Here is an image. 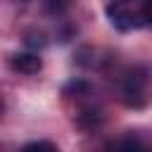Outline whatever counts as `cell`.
<instances>
[{"mask_svg":"<svg viewBox=\"0 0 152 152\" xmlns=\"http://www.w3.org/2000/svg\"><path fill=\"white\" fill-rule=\"evenodd\" d=\"M121 100L131 109H142L152 100V69L145 64H135L126 71L121 81Z\"/></svg>","mask_w":152,"mask_h":152,"instance_id":"cell-1","label":"cell"},{"mask_svg":"<svg viewBox=\"0 0 152 152\" xmlns=\"http://www.w3.org/2000/svg\"><path fill=\"white\" fill-rule=\"evenodd\" d=\"M107 17H109V24L119 31H131V28H138L140 24H145L142 12L128 10L126 2H109L107 5Z\"/></svg>","mask_w":152,"mask_h":152,"instance_id":"cell-2","label":"cell"},{"mask_svg":"<svg viewBox=\"0 0 152 152\" xmlns=\"http://www.w3.org/2000/svg\"><path fill=\"white\" fill-rule=\"evenodd\" d=\"M10 66H12V71H17V74L31 76V74H38V71L43 69V59H40L36 52H14V55L10 57Z\"/></svg>","mask_w":152,"mask_h":152,"instance_id":"cell-3","label":"cell"},{"mask_svg":"<svg viewBox=\"0 0 152 152\" xmlns=\"http://www.w3.org/2000/svg\"><path fill=\"white\" fill-rule=\"evenodd\" d=\"M104 152H145V147H142V142L138 140V138H133V135H126V138H119V140H114Z\"/></svg>","mask_w":152,"mask_h":152,"instance_id":"cell-4","label":"cell"},{"mask_svg":"<svg viewBox=\"0 0 152 152\" xmlns=\"http://www.w3.org/2000/svg\"><path fill=\"white\" fill-rule=\"evenodd\" d=\"M21 152H59V150L48 140H38V142H28Z\"/></svg>","mask_w":152,"mask_h":152,"instance_id":"cell-5","label":"cell"},{"mask_svg":"<svg viewBox=\"0 0 152 152\" xmlns=\"http://www.w3.org/2000/svg\"><path fill=\"white\" fill-rule=\"evenodd\" d=\"M140 12H142V19H145V24H152V0H145Z\"/></svg>","mask_w":152,"mask_h":152,"instance_id":"cell-6","label":"cell"},{"mask_svg":"<svg viewBox=\"0 0 152 152\" xmlns=\"http://www.w3.org/2000/svg\"><path fill=\"white\" fill-rule=\"evenodd\" d=\"M109 2H128V0H109Z\"/></svg>","mask_w":152,"mask_h":152,"instance_id":"cell-7","label":"cell"},{"mask_svg":"<svg viewBox=\"0 0 152 152\" xmlns=\"http://www.w3.org/2000/svg\"><path fill=\"white\" fill-rule=\"evenodd\" d=\"M0 112H2V104H0Z\"/></svg>","mask_w":152,"mask_h":152,"instance_id":"cell-8","label":"cell"}]
</instances>
